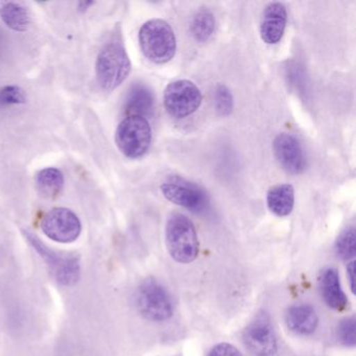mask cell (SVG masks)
<instances>
[{
    "label": "cell",
    "instance_id": "obj_15",
    "mask_svg": "<svg viewBox=\"0 0 356 356\" xmlns=\"http://www.w3.org/2000/svg\"><path fill=\"white\" fill-rule=\"evenodd\" d=\"M323 298L325 302L335 310L345 309L348 304L347 297L341 289L339 273L334 268L325 270L321 280Z\"/></svg>",
    "mask_w": 356,
    "mask_h": 356
},
{
    "label": "cell",
    "instance_id": "obj_17",
    "mask_svg": "<svg viewBox=\"0 0 356 356\" xmlns=\"http://www.w3.org/2000/svg\"><path fill=\"white\" fill-rule=\"evenodd\" d=\"M0 17L12 30L24 32L31 24L29 10L16 1H0Z\"/></svg>",
    "mask_w": 356,
    "mask_h": 356
},
{
    "label": "cell",
    "instance_id": "obj_14",
    "mask_svg": "<svg viewBox=\"0 0 356 356\" xmlns=\"http://www.w3.org/2000/svg\"><path fill=\"white\" fill-rule=\"evenodd\" d=\"M266 204L270 211L275 216H289L295 206V188L293 185L277 184L270 187L266 193Z\"/></svg>",
    "mask_w": 356,
    "mask_h": 356
},
{
    "label": "cell",
    "instance_id": "obj_6",
    "mask_svg": "<svg viewBox=\"0 0 356 356\" xmlns=\"http://www.w3.org/2000/svg\"><path fill=\"white\" fill-rule=\"evenodd\" d=\"M203 97L199 87L189 80H177L166 86L163 105L172 118L182 120L197 111Z\"/></svg>",
    "mask_w": 356,
    "mask_h": 356
},
{
    "label": "cell",
    "instance_id": "obj_19",
    "mask_svg": "<svg viewBox=\"0 0 356 356\" xmlns=\"http://www.w3.org/2000/svg\"><path fill=\"white\" fill-rule=\"evenodd\" d=\"M37 187L44 197H55L63 188L64 178L57 168H49L41 170L36 179Z\"/></svg>",
    "mask_w": 356,
    "mask_h": 356
},
{
    "label": "cell",
    "instance_id": "obj_5",
    "mask_svg": "<svg viewBox=\"0 0 356 356\" xmlns=\"http://www.w3.org/2000/svg\"><path fill=\"white\" fill-rule=\"evenodd\" d=\"M24 236L30 241L32 247L45 260L49 270L59 284L72 286L80 278V261L76 256L58 253L45 245L36 235L30 231H24Z\"/></svg>",
    "mask_w": 356,
    "mask_h": 356
},
{
    "label": "cell",
    "instance_id": "obj_21",
    "mask_svg": "<svg viewBox=\"0 0 356 356\" xmlns=\"http://www.w3.org/2000/svg\"><path fill=\"white\" fill-rule=\"evenodd\" d=\"M213 99L216 111L220 115H229L232 112L233 97L228 87L218 84L214 89Z\"/></svg>",
    "mask_w": 356,
    "mask_h": 356
},
{
    "label": "cell",
    "instance_id": "obj_24",
    "mask_svg": "<svg viewBox=\"0 0 356 356\" xmlns=\"http://www.w3.org/2000/svg\"><path fill=\"white\" fill-rule=\"evenodd\" d=\"M208 356H243L241 352L230 343H220L216 346Z\"/></svg>",
    "mask_w": 356,
    "mask_h": 356
},
{
    "label": "cell",
    "instance_id": "obj_3",
    "mask_svg": "<svg viewBox=\"0 0 356 356\" xmlns=\"http://www.w3.org/2000/svg\"><path fill=\"white\" fill-rule=\"evenodd\" d=\"M131 67L130 58L122 41L113 39L99 51L97 60V81L104 90H114L128 78Z\"/></svg>",
    "mask_w": 356,
    "mask_h": 356
},
{
    "label": "cell",
    "instance_id": "obj_16",
    "mask_svg": "<svg viewBox=\"0 0 356 356\" xmlns=\"http://www.w3.org/2000/svg\"><path fill=\"white\" fill-rule=\"evenodd\" d=\"M153 92L143 84L133 85L129 91L126 102V111L129 115L147 118L154 110Z\"/></svg>",
    "mask_w": 356,
    "mask_h": 356
},
{
    "label": "cell",
    "instance_id": "obj_8",
    "mask_svg": "<svg viewBox=\"0 0 356 356\" xmlns=\"http://www.w3.org/2000/svg\"><path fill=\"white\" fill-rule=\"evenodd\" d=\"M137 307L145 318L154 322L168 320L174 312L170 293L154 279L141 283L136 295Z\"/></svg>",
    "mask_w": 356,
    "mask_h": 356
},
{
    "label": "cell",
    "instance_id": "obj_10",
    "mask_svg": "<svg viewBox=\"0 0 356 356\" xmlns=\"http://www.w3.org/2000/svg\"><path fill=\"white\" fill-rule=\"evenodd\" d=\"M243 341L254 355L274 356L276 354L277 339L266 314L257 316L247 327L243 332Z\"/></svg>",
    "mask_w": 356,
    "mask_h": 356
},
{
    "label": "cell",
    "instance_id": "obj_9",
    "mask_svg": "<svg viewBox=\"0 0 356 356\" xmlns=\"http://www.w3.org/2000/svg\"><path fill=\"white\" fill-rule=\"evenodd\" d=\"M43 232L58 243H70L80 236L81 222L78 216L67 208H54L47 212L41 222Z\"/></svg>",
    "mask_w": 356,
    "mask_h": 356
},
{
    "label": "cell",
    "instance_id": "obj_4",
    "mask_svg": "<svg viewBox=\"0 0 356 356\" xmlns=\"http://www.w3.org/2000/svg\"><path fill=\"white\" fill-rule=\"evenodd\" d=\"M115 139L118 149L126 157H143L151 147V124L143 116L129 115L118 124Z\"/></svg>",
    "mask_w": 356,
    "mask_h": 356
},
{
    "label": "cell",
    "instance_id": "obj_7",
    "mask_svg": "<svg viewBox=\"0 0 356 356\" xmlns=\"http://www.w3.org/2000/svg\"><path fill=\"white\" fill-rule=\"evenodd\" d=\"M160 189L166 200L191 211H205L209 206L208 193L200 185L182 177H168Z\"/></svg>",
    "mask_w": 356,
    "mask_h": 356
},
{
    "label": "cell",
    "instance_id": "obj_13",
    "mask_svg": "<svg viewBox=\"0 0 356 356\" xmlns=\"http://www.w3.org/2000/svg\"><path fill=\"white\" fill-rule=\"evenodd\" d=\"M285 322L289 330L298 334H310L318 326V316L309 305H295L289 308L285 314Z\"/></svg>",
    "mask_w": 356,
    "mask_h": 356
},
{
    "label": "cell",
    "instance_id": "obj_23",
    "mask_svg": "<svg viewBox=\"0 0 356 356\" xmlns=\"http://www.w3.org/2000/svg\"><path fill=\"white\" fill-rule=\"evenodd\" d=\"M24 103H26V95L19 87L7 86L0 90V104L19 105Z\"/></svg>",
    "mask_w": 356,
    "mask_h": 356
},
{
    "label": "cell",
    "instance_id": "obj_22",
    "mask_svg": "<svg viewBox=\"0 0 356 356\" xmlns=\"http://www.w3.org/2000/svg\"><path fill=\"white\" fill-rule=\"evenodd\" d=\"M337 337L343 345L354 347L356 343L355 318H349L341 321L337 328Z\"/></svg>",
    "mask_w": 356,
    "mask_h": 356
},
{
    "label": "cell",
    "instance_id": "obj_1",
    "mask_svg": "<svg viewBox=\"0 0 356 356\" xmlns=\"http://www.w3.org/2000/svg\"><path fill=\"white\" fill-rule=\"evenodd\" d=\"M138 38L143 55L153 63H168L176 55V36L165 20L151 19L145 22L139 31Z\"/></svg>",
    "mask_w": 356,
    "mask_h": 356
},
{
    "label": "cell",
    "instance_id": "obj_25",
    "mask_svg": "<svg viewBox=\"0 0 356 356\" xmlns=\"http://www.w3.org/2000/svg\"><path fill=\"white\" fill-rule=\"evenodd\" d=\"M355 262H350L347 266V274L350 281V286H351V291L353 293H355Z\"/></svg>",
    "mask_w": 356,
    "mask_h": 356
},
{
    "label": "cell",
    "instance_id": "obj_11",
    "mask_svg": "<svg viewBox=\"0 0 356 356\" xmlns=\"http://www.w3.org/2000/svg\"><path fill=\"white\" fill-rule=\"evenodd\" d=\"M275 157L283 170L289 174L299 175L306 168V157L303 147L293 135L280 133L273 143Z\"/></svg>",
    "mask_w": 356,
    "mask_h": 356
},
{
    "label": "cell",
    "instance_id": "obj_20",
    "mask_svg": "<svg viewBox=\"0 0 356 356\" xmlns=\"http://www.w3.org/2000/svg\"><path fill=\"white\" fill-rule=\"evenodd\" d=\"M335 252L341 259L350 260L356 254V233L354 227L345 229L337 237Z\"/></svg>",
    "mask_w": 356,
    "mask_h": 356
},
{
    "label": "cell",
    "instance_id": "obj_2",
    "mask_svg": "<svg viewBox=\"0 0 356 356\" xmlns=\"http://www.w3.org/2000/svg\"><path fill=\"white\" fill-rule=\"evenodd\" d=\"M166 247L170 256L181 264L193 262L199 254V239L195 225L186 216L172 213L165 228Z\"/></svg>",
    "mask_w": 356,
    "mask_h": 356
},
{
    "label": "cell",
    "instance_id": "obj_26",
    "mask_svg": "<svg viewBox=\"0 0 356 356\" xmlns=\"http://www.w3.org/2000/svg\"><path fill=\"white\" fill-rule=\"evenodd\" d=\"M93 5L92 1H82V3H80V10L81 11H85V10H87V8L89 7V6Z\"/></svg>",
    "mask_w": 356,
    "mask_h": 356
},
{
    "label": "cell",
    "instance_id": "obj_18",
    "mask_svg": "<svg viewBox=\"0 0 356 356\" xmlns=\"http://www.w3.org/2000/svg\"><path fill=\"white\" fill-rule=\"evenodd\" d=\"M216 28V18L207 8H202L191 20V32L199 42H205L212 36Z\"/></svg>",
    "mask_w": 356,
    "mask_h": 356
},
{
    "label": "cell",
    "instance_id": "obj_12",
    "mask_svg": "<svg viewBox=\"0 0 356 356\" xmlns=\"http://www.w3.org/2000/svg\"><path fill=\"white\" fill-rule=\"evenodd\" d=\"M287 24L286 7L280 1L266 5L260 22V36L266 44H277L284 34Z\"/></svg>",
    "mask_w": 356,
    "mask_h": 356
}]
</instances>
